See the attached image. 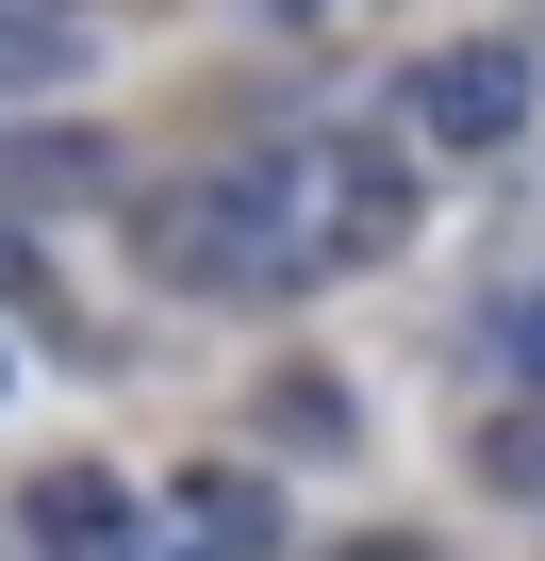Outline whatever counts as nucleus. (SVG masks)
<instances>
[{"mask_svg": "<svg viewBox=\"0 0 545 561\" xmlns=\"http://www.w3.org/2000/svg\"><path fill=\"white\" fill-rule=\"evenodd\" d=\"M397 231H413V165L381 133H282L231 182L149 198V264L198 298H315V280H364Z\"/></svg>", "mask_w": 545, "mask_h": 561, "instance_id": "1", "label": "nucleus"}, {"mask_svg": "<svg viewBox=\"0 0 545 561\" xmlns=\"http://www.w3.org/2000/svg\"><path fill=\"white\" fill-rule=\"evenodd\" d=\"M529 100H545V83H529V50H512V34H463V50H430V67H413V133H430V149H512V133H529Z\"/></svg>", "mask_w": 545, "mask_h": 561, "instance_id": "2", "label": "nucleus"}, {"mask_svg": "<svg viewBox=\"0 0 545 561\" xmlns=\"http://www.w3.org/2000/svg\"><path fill=\"white\" fill-rule=\"evenodd\" d=\"M18 528H34V561H149V512H133L100 462H50V479L18 495Z\"/></svg>", "mask_w": 545, "mask_h": 561, "instance_id": "3", "label": "nucleus"}, {"mask_svg": "<svg viewBox=\"0 0 545 561\" xmlns=\"http://www.w3.org/2000/svg\"><path fill=\"white\" fill-rule=\"evenodd\" d=\"M166 561H282V495L264 479H182L166 495Z\"/></svg>", "mask_w": 545, "mask_h": 561, "instance_id": "4", "label": "nucleus"}, {"mask_svg": "<svg viewBox=\"0 0 545 561\" xmlns=\"http://www.w3.org/2000/svg\"><path fill=\"white\" fill-rule=\"evenodd\" d=\"M67 83H83V34L50 0H0V100H67Z\"/></svg>", "mask_w": 545, "mask_h": 561, "instance_id": "5", "label": "nucleus"}, {"mask_svg": "<svg viewBox=\"0 0 545 561\" xmlns=\"http://www.w3.org/2000/svg\"><path fill=\"white\" fill-rule=\"evenodd\" d=\"M479 347H496V364L545 397V280H496V298H479Z\"/></svg>", "mask_w": 545, "mask_h": 561, "instance_id": "6", "label": "nucleus"}, {"mask_svg": "<svg viewBox=\"0 0 545 561\" xmlns=\"http://www.w3.org/2000/svg\"><path fill=\"white\" fill-rule=\"evenodd\" d=\"M331 561H430V545H331Z\"/></svg>", "mask_w": 545, "mask_h": 561, "instance_id": "7", "label": "nucleus"}, {"mask_svg": "<svg viewBox=\"0 0 545 561\" xmlns=\"http://www.w3.org/2000/svg\"><path fill=\"white\" fill-rule=\"evenodd\" d=\"M0 380H18V347H0Z\"/></svg>", "mask_w": 545, "mask_h": 561, "instance_id": "8", "label": "nucleus"}, {"mask_svg": "<svg viewBox=\"0 0 545 561\" xmlns=\"http://www.w3.org/2000/svg\"><path fill=\"white\" fill-rule=\"evenodd\" d=\"M50 18H67V0H50Z\"/></svg>", "mask_w": 545, "mask_h": 561, "instance_id": "9", "label": "nucleus"}]
</instances>
